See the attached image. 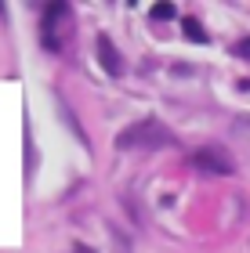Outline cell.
Here are the masks:
<instances>
[{
    "label": "cell",
    "instance_id": "obj_2",
    "mask_svg": "<svg viewBox=\"0 0 250 253\" xmlns=\"http://www.w3.org/2000/svg\"><path fill=\"white\" fill-rule=\"evenodd\" d=\"M189 163L200 170V174H210V177H229L236 174V159L229 156L225 145H203L189 156Z\"/></svg>",
    "mask_w": 250,
    "mask_h": 253
},
{
    "label": "cell",
    "instance_id": "obj_1",
    "mask_svg": "<svg viewBox=\"0 0 250 253\" xmlns=\"http://www.w3.org/2000/svg\"><path fill=\"white\" fill-rule=\"evenodd\" d=\"M167 145H174V134L160 120H138L116 134V148H123V152L127 148H167Z\"/></svg>",
    "mask_w": 250,
    "mask_h": 253
},
{
    "label": "cell",
    "instance_id": "obj_7",
    "mask_svg": "<svg viewBox=\"0 0 250 253\" xmlns=\"http://www.w3.org/2000/svg\"><path fill=\"white\" fill-rule=\"evenodd\" d=\"M232 54H236V58H247V62H250V37H243L240 43H236Z\"/></svg>",
    "mask_w": 250,
    "mask_h": 253
},
{
    "label": "cell",
    "instance_id": "obj_3",
    "mask_svg": "<svg viewBox=\"0 0 250 253\" xmlns=\"http://www.w3.org/2000/svg\"><path fill=\"white\" fill-rule=\"evenodd\" d=\"M73 15V7L69 4H62V0H54V4H48L44 7V22H40V43L48 47L51 54H58L62 51V37H58V22L62 18H69Z\"/></svg>",
    "mask_w": 250,
    "mask_h": 253
},
{
    "label": "cell",
    "instance_id": "obj_6",
    "mask_svg": "<svg viewBox=\"0 0 250 253\" xmlns=\"http://www.w3.org/2000/svg\"><path fill=\"white\" fill-rule=\"evenodd\" d=\"M174 15H178V11H174V4H156V7L149 11V18H152V22H170Z\"/></svg>",
    "mask_w": 250,
    "mask_h": 253
},
{
    "label": "cell",
    "instance_id": "obj_8",
    "mask_svg": "<svg viewBox=\"0 0 250 253\" xmlns=\"http://www.w3.org/2000/svg\"><path fill=\"white\" fill-rule=\"evenodd\" d=\"M76 253H95V250H76Z\"/></svg>",
    "mask_w": 250,
    "mask_h": 253
},
{
    "label": "cell",
    "instance_id": "obj_5",
    "mask_svg": "<svg viewBox=\"0 0 250 253\" xmlns=\"http://www.w3.org/2000/svg\"><path fill=\"white\" fill-rule=\"evenodd\" d=\"M181 29H185V37H189V40H196V43H207V40H210L196 18H185V22H181Z\"/></svg>",
    "mask_w": 250,
    "mask_h": 253
},
{
    "label": "cell",
    "instance_id": "obj_4",
    "mask_svg": "<svg viewBox=\"0 0 250 253\" xmlns=\"http://www.w3.org/2000/svg\"><path fill=\"white\" fill-rule=\"evenodd\" d=\"M98 62L109 76H123V62H120V51L112 47L109 37H98Z\"/></svg>",
    "mask_w": 250,
    "mask_h": 253
}]
</instances>
